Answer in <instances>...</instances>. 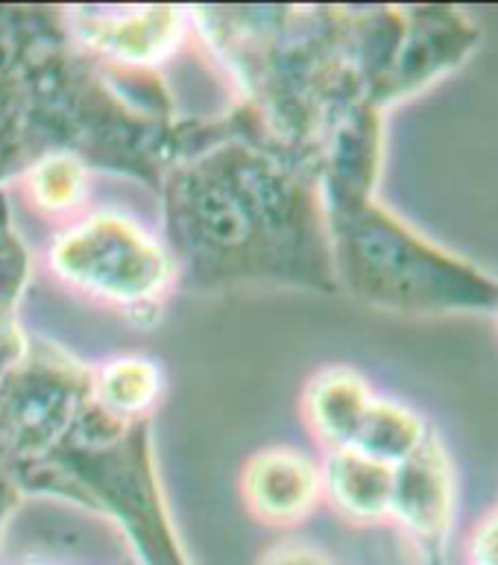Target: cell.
<instances>
[{"label":"cell","mask_w":498,"mask_h":565,"mask_svg":"<svg viewBox=\"0 0 498 565\" xmlns=\"http://www.w3.org/2000/svg\"><path fill=\"white\" fill-rule=\"evenodd\" d=\"M244 490L255 513L271 522H299L322 498L320 463L290 448L258 455L246 469Z\"/></svg>","instance_id":"5"},{"label":"cell","mask_w":498,"mask_h":565,"mask_svg":"<svg viewBox=\"0 0 498 565\" xmlns=\"http://www.w3.org/2000/svg\"><path fill=\"white\" fill-rule=\"evenodd\" d=\"M434 430L437 428H431L428 419L414 405L402 398L375 396L349 448H358L361 455L393 469L416 455Z\"/></svg>","instance_id":"9"},{"label":"cell","mask_w":498,"mask_h":565,"mask_svg":"<svg viewBox=\"0 0 498 565\" xmlns=\"http://www.w3.org/2000/svg\"><path fill=\"white\" fill-rule=\"evenodd\" d=\"M322 498L356 524L390 522L393 469L358 448H335L320 463Z\"/></svg>","instance_id":"6"},{"label":"cell","mask_w":498,"mask_h":565,"mask_svg":"<svg viewBox=\"0 0 498 565\" xmlns=\"http://www.w3.org/2000/svg\"><path fill=\"white\" fill-rule=\"evenodd\" d=\"M51 262L68 285L112 302H147L165 290L170 273L165 249L118 214L80 220L56 241Z\"/></svg>","instance_id":"2"},{"label":"cell","mask_w":498,"mask_h":565,"mask_svg":"<svg viewBox=\"0 0 498 565\" xmlns=\"http://www.w3.org/2000/svg\"><path fill=\"white\" fill-rule=\"evenodd\" d=\"M481 42L484 30L469 9H405L396 56L379 97L384 103H399L431 92L434 85L466 68Z\"/></svg>","instance_id":"4"},{"label":"cell","mask_w":498,"mask_h":565,"mask_svg":"<svg viewBox=\"0 0 498 565\" xmlns=\"http://www.w3.org/2000/svg\"><path fill=\"white\" fill-rule=\"evenodd\" d=\"M262 565H331L329 557L322 551L311 548V545H303V542H287L273 548Z\"/></svg>","instance_id":"13"},{"label":"cell","mask_w":498,"mask_h":565,"mask_svg":"<svg viewBox=\"0 0 498 565\" xmlns=\"http://www.w3.org/2000/svg\"><path fill=\"white\" fill-rule=\"evenodd\" d=\"M466 565H498V507L469 527L464 542Z\"/></svg>","instance_id":"12"},{"label":"cell","mask_w":498,"mask_h":565,"mask_svg":"<svg viewBox=\"0 0 498 565\" xmlns=\"http://www.w3.org/2000/svg\"><path fill=\"white\" fill-rule=\"evenodd\" d=\"M349 270L361 294L411 317H492L498 276L405 217L361 205L349 226Z\"/></svg>","instance_id":"1"},{"label":"cell","mask_w":498,"mask_h":565,"mask_svg":"<svg viewBox=\"0 0 498 565\" xmlns=\"http://www.w3.org/2000/svg\"><path fill=\"white\" fill-rule=\"evenodd\" d=\"M492 317H496V326H498V308H496V313H492Z\"/></svg>","instance_id":"14"},{"label":"cell","mask_w":498,"mask_h":565,"mask_svg":"<svg viewBox=\"0 0 498 565\" xmlns=\"http://www.w3.org/2000/svg\"><path fill=\"white\" fill-rule=\"evenodd\" d=\"M159 393V372L156 366L138 358H124L106 366L100 379L103 402L120 414H136L150 405Z\"/></svg>","instance_id":"11"},{"label":"cell","mask_w":498,"mask_h":565,"mask_svg":"<svg viewBox=\"0 0 498 565\" xmlns=\"http://www.w3.org/2000/svg\"><path fill=\"white\" fill-rule=\"evenodd\" d=\"M372 393L370 381L352 366H326L317 372L305 390V416L322 446L349 448L361 428L363 416L370 411Z\"/></svg>","instance_id":"8"},{"label":"cell","mask_w":498,"mask_h":565,"mask_svg":"<svg viewBox=\"0 0 498 565\" xmlns=\"http://www.w3.org/2000/svg\"><path fill=\"white\" fill-rule=\"evenodd\" d=\"M80 33L92 47L118 62L161 60L177 44L182 24L177 12L161 9H129V12H85L80 15Z\"/></svg>","instance_id":"7"},{"label":"cell","mask_w":498,"mask_h":565,"mask_svg":"<svg viewBox=\"0 0 498 565\" xmlns=\"http://www.w3.org/2000/svg\"><path fill=\"white\" fill-rule=\"evenodd\" d=\"M33 200L44 212L65 214L83 203L85 196V170L71 156H47L39 161L30 177Z\"/></svg>","instance_id":"10"},{"label":"cell","mask_w":498,"mask_h":565,"mask_svg":"<svg viewBox=\"0 0 498 565\" xmlns=\"http://www.w3.org/2000/svg\"><path fill=\"white\" fill-rule=\"evenodd\" d=\"M460 519V478L437 430L416 455L393 466L390 522L428 563H443Z\"/></svg>","instance_id":"3"}]
</instances>
